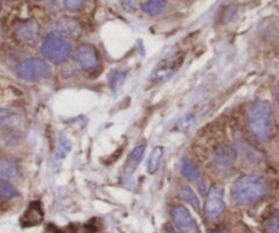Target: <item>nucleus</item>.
Wrapping results in <instances>:
<instances>
[{"instance_id":"dca6fc26","label":"nucleus","mask_w":279,"mask_h":233,"mask_svg":"<svg viewBox=\"0 0 279 233\" xmlns=\"http://www.w3.org/2000/svg\"><path fill=\"white\" fill-rule=\"evenodd\" d=\"M0 195L3 196L4 199H11V198L18 196V191L8 180L2 179V181H0Z\"/></svg>"},{"instance_id":"7ed1b4c3","label":"nucleus","mask_w":279,"mask_h":233,"mask_svg":"<svg viewBox=\"0 0 279 233\" xmlns=\"http://www.w3.org/2000/svg\"><path fill=\"white\" fill-rule=\"evenodd\" d=\"M41 53L51 63L60 64V63L68 60L71 53H73V46L64 37L57 34V33H52L42 42Z\"/></svg>"},{"instance_id":"39448f33","label":"nucleus","mask_w":279,"mask_h":233,"mask_svg":"<svg viewBox=\"0 0 279 233\" xmlns=\"http://www.w3.org/2000/svg\"><path fill=\"white\" fill-rule=\"evenodd\" d=\"M223 210H225V200H223L222 188L218 187V185H213L208 190L206 206H204L207 218L215 220V218H218L222 214Z\"/></svg>"},{"instance_id":"412c9836","label":"nucleus","mask_w":279,"mask_h":233,"mask_svg":"<svg viewBox=\"0 0 279 233\" xmlns=\"http://www.w3.org/2000/svg\"><path fill=\"white\" fill-rule=\"evenodd\" d=\"M276 104H278V110H279V82L276 85Z\"/></svg>"},{"instance_id":"5701e85b","label":"nucleus","mask_w":279,"mask_h":233,"mask_svg":"<svg viewBox=\"0 0 279 233\" xmlns=\"http://www.w3.org/2000/svg\"><path fill=\"white\" fill-rule=\"evenodd\" d=\"M166 233H177V232H174V230H173V229H168V232H166Z\"/></svg>"},{"instance_id":"423d86ee","label":"nucleus","mask_w":279,"mask_h":233,"mask_svg":"<svg viewBox=\"0 0 279 233\" xmlns=\"http://www.w3.org/2000/svg\"><path fill=\"white\" fill-rule=\"evenodd\" d=\"M75 63L83 71L96 69L98 65V53L93 45L82 44L74 55Z\"/></svg>"},{"instance_id":"aec40b11","label":"nucleus","mask_w":279,"mask_h":233,"mask_svg":"<svg viewBox=\"0 0 279 233\" xmlns=\"http://www.w3.org/2000/svg\"><path fill=\"white\" fill-rule=\"evenodd\" d=\"M122 4H123V7L126 8L127 11H134L135 10L134 2H132V0H122Z\"/></svg>"},{"instance_id":"1a4fd4ad","label":"nucleus","mask_w":279,"mask_h":233,"mask_svg":"<svg viewBox=\"0 0 279 233\" xmlns=\"http://www.w3.org/2000/svg\"><path fill=\"white\" fill-rule=\"evenodd\" d=\"M42 221H44V208H42L40 202H37V200L29 204L28 208L25 210V213L20 217V225L24 228L36 226V225L41 224Z\"/></svg>"},{"instance_id":"f8f14e48","label":"nucleus","mask_w":279,"mask_h":233,"mask_svg":"<svg viewBox=\"0 0 279 233\" xmlns=\"http://www.w3.org/2000/svg\"><path fill=\"white\" fill-rule=\"evenodd\" d=\"M181 173L182 176L188 180H198L199 176H200L198 167H196V165H195L192 161H190L188 158L182 159Z\"/></svg>"},{"instance_id":"0eeeda50","label":"nucleus","mask_w":279,"mask_h":233,"mask_svg":"<svg viewBox=\"0 0 279 233\" xmlns=\"http://www.w3.org/2000/svg\"><path fill=\"white\" fill-rule=\"evenodd\" d=\"M172 218L181 233H200L196 221L184 206H174L172 208Z\"/></svg>"},{"instance_id":"ddd939ff","label":"nucleus","mask_w":279,"mask_h":233,"mask_svg":"<svg viewBox=\"0 0 279 233\" xmlns=\"http://www.w3.org/2000/svg\"><path fill=\"white\" fill-rule=\"evenodd\" d=\"M162 157H164V147L162 146L154 147L153 153L150 155L149 164H147V169H149V172L151 175L157 172L158 167H159V164H161Z\"/></svg>"},{"instance_id":"4468645a","label":"nucleus","mask_w":279,"mask_h":233,"mask_svg":"<svg viewBox=\"0 0 279 233\" xmlns=\"http://www.w3.org/2000/svg\"><path fill=\"white\" fill-rule=\"evenodd\" d=\"M180 195H181V198L185 200L187 203H190L194 208H196V210L200 208V203H199L198 196H196V194H195L190 187H187V185L185 187H182L181 190H180Z\"/></svg>"},{"instance_id":"6ab92c4d","label":"nucleus","mask_w":279,"mask_h":233,"mask_svg":"<svg viewBox=\"0 0 279 233\" xmlns=\"http://www.w3.org/2000/svg\"><path fill=\"white\" fill-rule=\"evenodd\" d=\"M126 71H113L112 73V75H110L109 78V82H110V86H112V89L116 90L119 87V86L122 85L123 79H124V77H126Z\"/></svg>"},{"instance_id":"4be33fe9","label":"nucleus","mask_w":279,"mask_h":233,"mask_svg":"<svg viewBox=\"0 0 279 233\" xmlns=\"http://www.w3.org/2000/svg\"><path fill=\"white\" fill-rule=\"evenodd\" d=\"M211 233H229L227 230H225V229H215V230H213Z\"/></svg>"},{"instance_id":"20e7f679","label":"nucleus","mask_w":279,"mask_h":233,"mask_svg":"<svg viewBox=\"0 0 279 233\" xmlns=\"http://www.w3.org/2000/svg\"><path fill=\"white\" fill-rule=\"evenodd\" d=\"M51 74H52L51 65L44 59H37V57L20 61L15 68L16 77L28 82L45 79L51 77Z\"/></svg>"},{"instance_id":"9d476101","label":"nucleus","mask_w":279,"mask_h":233,"mask_svg":"<svg viewBox=\"0 0 279 233\" xmlns=\"http://www.w3.org/2000/svg\"><path fill=\"white\" fill-rule=\"evenodd\" d=\"M0 175L3 180H11L18 177L19 175V169L16 167V164H14L10 159H3L2 161V168H0Z\"/></svg>"},{"instance_id":"6e6552de","label":"nucleus","mask_w":279,"mask_h":233,"mask_svg":"<svg viewBox=\"0 0 279 233\" xmlns=\"http://www.w3.org/2000/svg\"><path fill=\"white\" fill-rule=\"evenodd\" d=\"M14 36L22 44L33 45L40 38V28L34 20H24L15 26Z\"/></svg>"},{"instance_id":"f3484780","label":"nucleus","mask_w":279,"mask_h":233,"mask_svg":"<svg viewBox=\"0 0 279 233\" xmlns=\"http://www.w3.org/2000/svg\"><path fill=\"white\" fill-rule=\"evenodd\" d=\"M61 7L69 12H77L83 8L86 0H56Z\"/></svg>"},{"instance_id":"f257e3e1","label":"nucleus","mask_w":279,"mask_h":233,"mask_svg":"<svg viewBox=\"0 0 279 233\" xmlns=\"http://www.w3.org/2000/svg\"><path fill=\"white\" fill-rule=\"evenodd\" d=\"M248 126L258 141L268 142L275 134V123L272 118L271 106L267 101L258 100L248 112Z\"/></svg>"},{"instance_id":"9b49d317","label":"nucleus","mask_w":279,"mask_h":233,"mask_svg":"<svg viewBox=\"0 0 279 233\" xmlns=\"http://www.w3.org/2000/svg\"><path fill=\"white\" fill-rule=\"evenodd\" d=\"M166 2L165 0H147L145 3L141 4L142 11H145L146 14L150 15H158L164 11Z\"/></svg>"},{"instance_id":"f03ea898","label":"nucleus","mask_w":279,"mask_h":233,"mask_svg":"<svg viewBox=\"0 0 279 233\" xmlns=\"http://www.w3.org/2000/svg\"><path fill=\"white\" fill-rule=\"evenodd\" d=\"M268 191L266 180L258 176L245 175L236 180L231 190V196L237 204L248 206L263 199Z\"/></svg>"},{"instance_id":"2eb2a0df","label":"nucleus","mask_w":279,"mask_h":233,"mask_svg":"<svg viewBox=\"0 0 279 233\" xmlns=\"http://www.w3.org/2000/svg\"><path fill=\"white\" fill-rule=\"evenodd\" d=\"M145 150L146 146L145 145H141V146L135 147L132 153H131L130 158H128V168H131V171L134 169V168L138 167V164L141 162V159L143 158V155H145Z\"/></svg>"},{"instance_id":"a211bd4d","label":"nucleus","mask_w":279,"mask_h":233,"mask_svg":"<svg viewBox=\"0 0 279 233\" xmlns=\"http://www.w3.org/2000/svg\"><path fill=\"white\" fill-rule=\"evenodd\" d=\"M264 233H279V213L271 216L266 221Z\"/></svg>"}]
</instances>
